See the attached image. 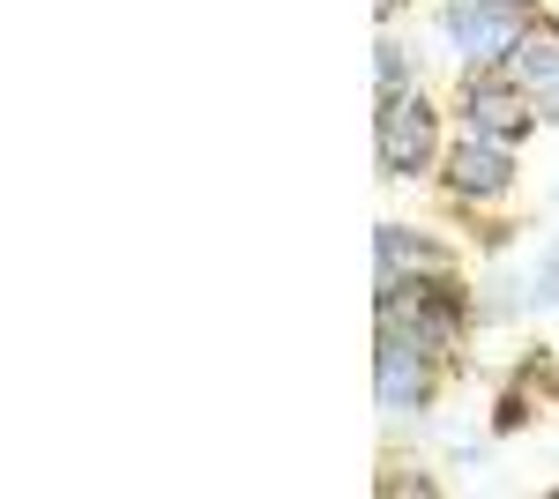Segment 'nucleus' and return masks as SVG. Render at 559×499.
<instances>
[{
  "mask_svg": "<svg viewBox=\"0 0 559 499\" xmlns=\"http://www.w3.org/2000/svg\"><path fill=\"white\" fill-rule=\"evenodd\" d=\"M522 298H530V313H559V247L522 269Z\"/></svg>",
  "mask_w": 559,
  "mask_h": 499,
  "instance_id": "obj_8",
  "label": "nucleus"
},
{
  "mask_svg": "<svg viewBox=\"0 0 559 499\" xmlns=\"http://www.w3.org/2000/svg\"><path fill=\"white\" fill-rule=\"evenodd\" d=\"M432 179H440V194L455 209H508L522 187V150L492 142V134H455Z\"/></svg>",
  "mask_w": 559,
  "mask_h": 499,
  "instance_id": "obj_4",
  "label": "nucleus"
},
{
  "mask_svg": "<svg viewBox=\"0 0 559 499\" xmlns=\"http://www.w3.org/2000/svg\"><path fill=\"white\" fill-rule=\"evenodd\" d=\"M448 112H455V127H463V134H492V142H515V150L537 134V127H545V120H537V97H530L508 68L455 75V105H448Z\"/></svg>",
  "mask_w": 559,
  "mask_h": 499,
  "instance_id": "obj_5",
  "label": "nucleus"
},
{
  "mask_svg": "<svg viewBox=\"0 0 559 499\" xmlns=\"http://www.w3.org/2000/svg\"><path fill=\"white\" fill-rule=\"evenodd\" d=\"M440 157H448V142H440V105H432L426 90L381 97V112H373V171H381L388 187L432 179Z\"/></svg>",
  "mask_w": 559,
  "mask_h": 499,
  "instance_id": "obj_3",
  "label": "nucleus"
},
{
  "mask_svg": "<svg viewBox=\"0 0 559 499\" xmlns=\"http://www.w3.org/2000/svg\"><path fill=\"white\" fill-rule=\"evenodd\" d=\"M492 8H545V0H492Z\"/></svg>",
  "mask_w": 559,
  "mask_h": 499,
  "instance_id": "obj_9",
  "label": "nucleus"
},
{
  "mask_svg": "<svg viewBox=\"0 0 559 499\" xmlns=\"http://www.w3.org/2000/svg\"><path fill=\"white\" fill-rule=\"evenodd\" d=\"M448 351H432L418 329H403V321H381L373 335V411L388 425H418L432 411V395H440V380H448Z\"/></svg>",
  "mask_w": 559,
  "mask_h": 499,
  "instance_id": "obj_2",
  "label": "nucleus"
},
{
  "mask_svg": "<svg viewBox=\"0 0 559 499\" xmlns=\"http://www.w3.org/2000/svg\"><path fill=\"white\" fill-rule=\"evenodd\" d=\"M373 253H381V276H373V298L395 292L403 276H418V269H448L455 253L440 247V239H426L418 224H373Z\"/></svg>",
  "mask_w": 559,
  "mask_h": 499,
  "instance_id": "obj_6",
  "label": "nucleus"
},
{
  "mask_svg": "<svg viewBox=\"0 0 559 499\" xmlns=\"http://www.w3.org/2000/svg\"><path fill=\"white\" fill-rule=\"evenodd\" d=\"M373 90H381V97H403V90H418V45H411V38L381 31V45H373Z\"/></svg>",
  "mask_w": 559,
  "mask_h": 499,
  "instance_id": "obj_7",
  "label": "nucleus"
},
{
  "mask_svg": "<svg viewBox=\"0 0 559 499\" xmlns=\"http://www.w3.org/2000/svg\"><path fill=\"white\" fill-rule=\"evenodd\" d=\"M537 23V8H492V0H440L432 8V45L455 75H485L508 68Z\"/></svg>",
  "mask_w": 559,
  "mask_h": 499,
  "instance_id": "obj_1",
  "label": "nucleus"
}]
</instances>
